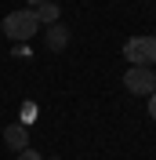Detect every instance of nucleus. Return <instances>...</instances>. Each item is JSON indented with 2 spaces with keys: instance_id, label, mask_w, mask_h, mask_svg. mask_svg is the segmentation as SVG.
<instances>
[{
  "instance_id": "nucleus-1",
  "label": "nucleus",
  "mask_w": 156,
  "mask_h": 160,
  "mask_svg": "<svg viewBox=\"0 0 156 160\" xmlns=\"http://www.w3.org/2000/svg\"><path fill=\"white\" fill-rule=\"evenodd\" d=\"M0 29H4L7 40H33L37 29H40V22H37V15H33V8H26V11H11V15H4Z\"/></svg>"
},
{
  "instance_id": "nucleus-2",
  "label": "nucleus",
  "mask_w": 156,
  "mask_h": 160,
  "mask_svg": "<svg viewBox=\"0 0 156 160\" xmlns=\"http://www.w3.org/2000/svg\"><path fill=\"white\" fill-rule=\"evenodd\" d=\"M124 88L131 91V95H138V98H149L156 91V69L153 66H131V69L124 73Z\"/></svg>"
},
{
  "instance_id": "nucleus-3",
  "label": "nucleus",
  "mask_w": 156,
  "mask_h": 160,
  "mask_svg": "<svg viewBox=\"0 0 156 160\" xmlns=\"http://www.w3.org/2000/svg\"><path fill=\"white\" fill-rule=\"evenodd\" d=\"M124 58L131 66H156V37H131L124 44Z\"/></svg>"
},
{
  "instance_id": "nucleus-4",
  "label": "nucleus",
  "mask_w": 156,
  "mask_h": 160,
  "mask_svg": "<svg viewBox=\"0 0 156 160\" xmlns=\"http://www.w3.org/2000/svg\"><path fill=\"white\" fill-rule=\"evenodd\" d=\"M4 146L15 149V153H22L29 146V128H26V124H7V128H4Z\"/></svg>"
},
{
  "instance_id": "nucleus-5",
  "label": "nucleus",
  "mask_w": 156,
  "mask_h": 160,
  "mask_svg": "<svg viewBox=\"0 0 156 160\" xmlns=\"http://www.w3.org/2000/svg\"><path fill=\"white\" fill-rule=\"evenodd\" d=\"M47 48H51V51H66V48H69V29L62 26V22L47 26Z\"/></svg>"
},
{
  "instance_id": "nucleus-6",
  "label": "nucleus",
  "mask_w": 156,
  "mask_h": 160,
  "mask_svg": "<svg viewBox=\"0 0 156 160\" xmlns=\"http://www.w3.org/2000/svg\"><path fill=\"white\" fill-rule=\"evenodd\" d=\"M58 4H55V0H47V4H40V8H33V15H37V22L40 26H55V22H58Z\"/></svg>"
},
{
  "instance_id": "nucleus-7",
  "label": "nucleus",
  "mask_w": 156,
  "mask_h": 160,
  "mask_svg": "<svg viewBox=\"0 0 156 160\" xmlns=\"http://www.w3.org/2000/svg\"><path fill=\"white\" fill-rule=\"evenodd\" d=\"M15 160H44V157H40V153L33 149V146H26L22 153H15Z\"/></svg>"
},
{
  "instance_id": "nucleus-8",
  "label": "nucleus",
  "mask_w": 156,
  "mask_h": 160,
  "mask_svg": "<svg viewBox=\"0 0 156 160\" xmlns=\"http://www.w3.org/2000/svg\"><path fill=\"white\" fill-rule=\"evenodd\" d=\"M149 117L156 120V91H153V95H149Z\"/></svg>"
},
{
  "instance_id": "nucleus-9",
  "label": "nucleus",
  "mask_w": 156,
  "mask_h": 160,
  "mask_svg": "<svg viewBox=\"0 0 156 160\" xmlns=\"http://www.w3.org/2000/svg\"><path fill=\"white\" fill-rule=\"evenodd\" d=\"M26 4H29V8H40V4H47V0H26Z\"/></svg>"
},
{
  "instance_id": "nucleus-10",
  "label": "nucleus",
  "mask_w": 156,
  "mask_h": 160,
  "mask_svg": "<svg viewBox=\"0 0 156 160\" xmlns=\"http://www.w3.org/2000/svg\"><path fill=\"white\" fill-rule=\"evenodd\" d=\"M44 160H62V157H44Z\"/></svg>"
}]
</instances>
